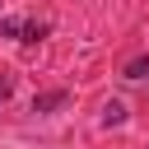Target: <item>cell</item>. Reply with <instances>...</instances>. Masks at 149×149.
<instances>
[{
    "mask_svg": "<svg viewBox=\"0 0 149 149\" xmlns=\"http://www.w3.org/2000/svg\"><path fill=\"white\" fill-rule=\"evenodd\" d=\"M121 74H126V79H144V74H149V51H140V56H130V61L121 65Z\"/></svg>",
    "mask_w": 149,
    "mask_h": 149,
    "instance_id": "cell-3",
    "label": "cell"
},
{
    "mask_svg": "<svg viewBox=\"0 0 149 149\" xmlns=\"http://www.w3.org/2000/svg\"><path fill=\"white\" fill-rule=\"evenodd\" d=\"M9 93H14V74L0 70V102H9Z\"/></svg>",
    "mask_w": 149,
    "mask_h": 149,
    "instance_id": "cell-5",
    "label": "cell"
},
{
    "mask_svg": "<svg viewBox=\"0 0 149 149\" xmlns=\"http://www.w3.org/2000/svg\"><path fill=\"white\" fill-rule=\"evenodd\" d=\"M70 102V93L65 88H47V93H37L33 98V112H56V107H65Z\"/></svg>",
    "mask_w": 149,
    "mask_h": 149,
    "instance_id": "cell-2",
    "label": "cell"
},
{
    "mask_svg": "<svg viewBox=\"0 0 149 149\" xmlns=\"http://www.w3.org/2000/svg\"><path fill=\"white\" fill-rule=\"evenodd\" d=\"M51 33V19H0V37L14 42H42Z\"/></svg>",
    "mask_w": 149,
    "mask_h": 149,
    "instance_id": "cell-1",
    "label": "cell"
},
{
    "mask_svg": "<svg viewBox=\"0 0 149 149\" xmlns=\"http://www.w3.org/2000/svg\"><path fill=\"white\" fill-rule=\"evenodd\" d=\"M121 121H126V107L121 102H107L102 107V126H121Z\"/></svg>",
    "mask_w": 149,
    "mask_h": 149,
    "instance_id": "cell-4",
    "label": "cell"
}]
</instances>
